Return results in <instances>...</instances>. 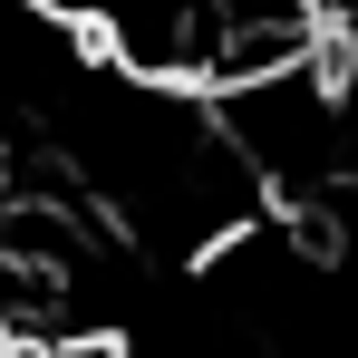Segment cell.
<instances>
[{
    "instance_id": "cell-1",
    "label": "cell",
    "mask_w": 358,
    "mask_h": 358,
    "mask_svg": "<svg viewBox=\"0 0 358 358\" xmlns=\"http://www.w3.org/2000/svg\"><path fill=\"white\" fill-rule=\"evenodd\" d=\"M29 358H136V339H117V329H59V339H39Z\"/></svg>"
}]
</instances>
